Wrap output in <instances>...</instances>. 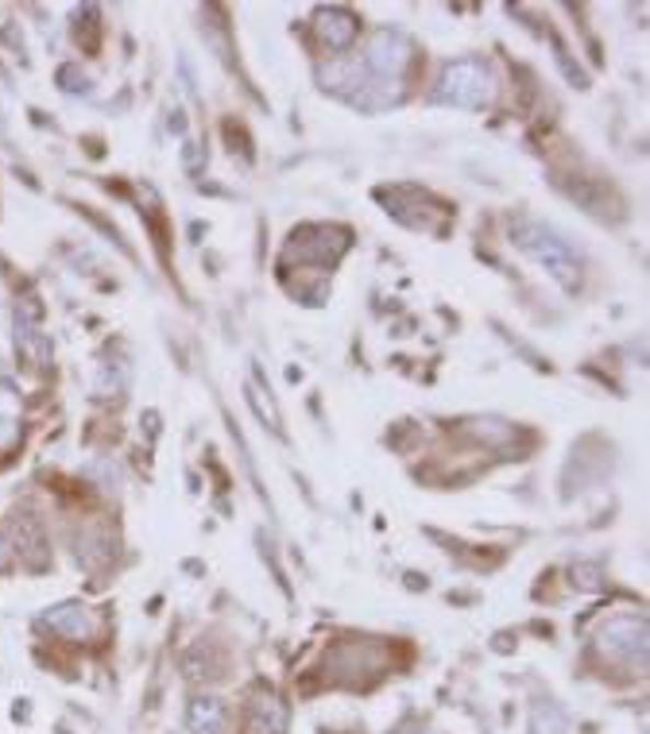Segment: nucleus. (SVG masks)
Returning <instances> with one entry per match:
<instances>
[{"label":"nucleus","instance_id":"obj_1","mask_svg":"<svg viewBox=\"0 0 650 734\" xmlns=\"http://www.w3.org/2000/svg\"><path fill=\"white\" fill-rule=\"evenodd\" d=\"M511 244L527 255V260H535L538 267H546V275H550L561 290H577V286H581V255H577V248L569 244L561 232H554L550 225L527 220V217L515 220V225H511Z\"/></svg>","mask_w":650,"mask_h":734},{"label":"nucleus","instance_id":"obj_2","mask_svg":"<svg viewBox=\"0 0 650 734\" xmlns=\"http://www.w3.org/2000/svg\"><path fill=\"white\" fill-rule=\"evenodd\" d=\"M434 98L453 108H484L495 98V78L480 58H457L442 70Z\"/></svg>","mask_w":650,"mask_h":734},{"label":"nucleus","instance_id":"obj_3","mask_svg":"<svg viewBox=\"0 0 650 734\" xmlns=\"http://www.w3.org/2000/svg\"><path fill=\"white\" fill-rule=\"evenodd\" d=\"M414 62V43L396 27L372 35L368 50H364V73L379 78V82H403V70Z\"/></svg>","mask_w":650,"mask_h":734},{"label":"nucleus","instance_id":"obj_4","mask_svg":"<svg viewBox=\"0 0 650 734\" xmlns=\"http://www.w3.org/2000/svg\"><path fill=\"white\" fill-rule=\"evenodd\" d=\"M601 653L624 665H647V619L642 615H619L601 630Z\"/></svg>","mask_w":650,"mask_h":734},{"label":"nucleus","instance_id":"obj_5","mask_svg":"<svg viewBox=\"0 0 650 734\" xmlns=\"http://www.w3.org/2000/svg\"><path fill=\"white\" fill-rule=\"evenodd\" d=\"M345 248H349L345 229H326V225H318V229H303V232L290 237L287 260L321 263V267H330V263H338L341 255H345Z\"/></svg>","mask_w":650,"mask_h":734},{"label":"nucleus","instance_id":"obj_6","mask_svg":"<svg viewBox=\"0 0 650 734\" xmlns=\"http://www.w3.org/2000/svg\"><path fill=\"white\" fill-rule=\"evenodd\" d=\"M313 32H318L326 50H349L356 43V35H361V20L349 9H318Z\"/></svg>","mask_w":650,"mask_h":734},{"label":"nucleus","instance_id":"obj_7","mask_svg":"<svg viewBox=\"0 0 650 734\" xmlns=\"http://www.w3.org/2000/svg\"><path fill=\"white\" fill-rule=\"evenodd\" d=\"M43 627L58 638H70V642H85L93 634V611L85 604H55L43 611Z\"/></svg>","mask_w":650,"mask_h":734},{"label":"nucleus","instance_id":"obj_8","mask_svg":"<svg viewBox=\"0 0 650 734\" xmlns=\"http://www.w3.org/2000/svg\"><path fill=\"white\" fill-rule=\"evenodd\" d=\"M287 703L275 692H260L248 711V734H287Z\"/></svg>","mask_w":650,"mask_h":734},{"label":"nucleus","instance_id":"obj_9","mask_svg":"<svg viewBox=\"0 0 650 734\" xmlns=\"http://www.w3.org/2000/svg\"><path fill=\"white\" fill-rule=\"evenodd\" d=\"M229 726V708L217 696H198L186 708V731L190 734H225Z\"/></svg>","mask_w":650,"mask_h":734},{"label":"nucleus","instance_id":"obj_10","mask_svg":"<svg viewBox=\"0 0 650 734\" xmlns=\"http://www.w3.org/2000/svg\"><path fill=\"white\" fill-rule=\"evenodd\" d=\"M16 344H20V352H24V356L32 359V367L47 364L50 341H47V333L39 329V313H35V310L16 313Z\"/></svg>","mask_w":650,"mask_h":734},{"label":"nucleus","instance_id":"obj_11","mask_svg":"<svg viewBox=\"0 0 650 734\" xmlns=\"http://www.w3.org/2000/svg\"><path fill=\"white\" fill-rule=\"evenodd\" d=\"M566 731H569V719L554 700H538L535 708H531V734H566Z\"/></svg>","mask_w":650,"mask_h":734},{"label":"nucleus","instance_id":"obj_12","mask_svg":"<svg viewBox=\"0 0 650 734\" xmlns=\"http://www.w3.org/2000/svg\"><path fill=\"white\" fill-rule=\"evenodd\" d=\"M20 433V399L9 391V387H0V449H9L12 440Z\"/></svg>","mask_w":650,"mask_h":734},{"label":"nucleus","instance_id":"obj_13","mask_svg":"<svg viewBox=\"0 0 650 734\" xmlns=\"http://www.w3.org/2000/svg\"><path fill=\"white\" fill-rule=\"evenodd\" d=\"M248 402H252V406H255V414L264 417V422H267V425H272V429H275V433H280V429H283V422H280V410H275V406H272V402H267V399H264V391H255V387H252V383H248Z\"/></svg>","mask_w":650,"mask_h":734},{"label":"nucleus","instance_id":"obj_14","mask_svg":"<svg viewBox=\"0 0 650 734\" xmlns=\"http://www.w3.org/2000/svg\"><path fill=\"white\" fill-rule=\"evenodd\" d=\"M573 584L584 587V592H601L604 576H601V569H596V564H577V569H573Z\"/></svg>","mask_w":650,"mask_h":734},{"label":"nucleus","instance_id":"obj_15","mask_svg":"<svg viewBox=\"0 0 650 734\" xmlns=\"http://www.w3.org/2000/svg\"><path fill=\"white\" fill-rule=\"evenodd\" d=\"M477 425V437H488V440H508L511 437V425L508 422H495V417H484V422H472Z\"/></svg>","mask_w":650,"mask_h":734},{"label":"nucleus","instance_id":"obj_16","mask_svg":"<svg viewBox=\"0 0 650 734\" xmlns=\"http://www.w3.org/2000/svg\"><path fill=\"white\" fill-rule=\"evenodd\" d=\"M399 734H422V731H414V726H403V731H399Z\"/></svg>","mask_w":650,"mask_h":734},{"label":"nucleus","instance_id":"obj_17","mask_svg":"<svg viewBox=\"0 0 650 734\" xmlns=\"http://www.w3.org/2000/svg\"><path fill=\"white\" fill-rule=\"evenodd\" d=\"M0 564H4V541H0Z\"/></svg>","mask_w":650,"mask_h":734}]
</instances>
